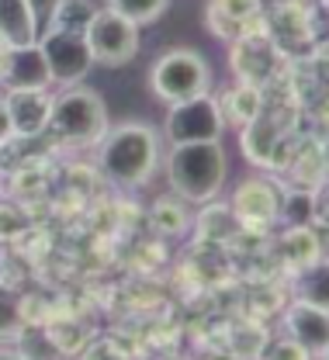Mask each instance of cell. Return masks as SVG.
Returning <instances> with one entry per match:
<instances>
[{"mask_svg": "<svg viewBox=\"0 0 329 360\" xmlns=\"http://www.w3.org/2000/svg\"><path fill=\"white\" fill-rule=\"evenodd\" d=\"M163 163V135L146 122H122L97 142L101 177L122 191H139Z\"/></svg>", "mask_w": 329, "mask_h": 360, "instance_id": "cell-1", "label": "cell"}, {"mask_svg": "<svg viewBox=\"0 0 329 360\" xmlns=\"http://www.w3.org/2000/svg\"><path fill=\"white\" fill-rule=\"evenodd\" d=\"M160 167L167 170V187L181 194L188 205H205L219 198L229 177V156L219 139L170 146Z\"/></svg>", "mask_w": 329, "mask_h": 360, "instance_id": "cell-2", "label": "cell"}, {"mask_svg": "<svg viewBox=\"0 0 329 360\" xmlns=\"http://www.w3.org/2000/svg\"><path fill=\"white\" fill-rule=\"evenodd\" d=\"M108 129H111L108 104L94 87L73 84V87H63L52 94L46 135H52L59 146L87 149V146H97Z\"/></svg>", "mask_w": 329, "mask_h": 360, "instance_id": "cell-3", "label": "cell"}, {"mask_svg": "<svg viewBox=\"0 0 329 360\" xmlns=\"http://www.w3.org/2000/svg\"><path fill=\"white\" fill-rule=\"evenodd\" d=\"M288 56L281 45L274 42V35L267 32V14H253L250 21H243V32L229 42V73L243 84L253 87H267L274 80H281L288 73Z\"/></svg>", "mask_w": 329, "mask_h": 360, "instance_id": "cell-4", "label": "cell"}, {"mask_svg": "<svg viewBox=\"0 0 329 360\" xmlns=\"http://www.w3.org/2000/svg\"><path fill=\"white\" fill-rule=\"evenodd\" d=\"M146 84H149L156 101L177 104V101H188V97L212 94L215 73H212L208 56H201L198 49H188V45H177V49H167L153 59Z\"/></svg>", "mask_w": 329, "mask_h": 360, "instance_id": "cell-5", "label": "cell"}, {"mask_svg": "<svg viewBox=\"0 0 329 360\" xmlns=\"http://www.w3.org/2000/svg\"><path fill=\"white\" fill-rule=\"evenodd\" d=\"M84 39H87V49L94 56V66H108V70L129 66L142 49L139 25L129 21L125 14L111 11V7H97Z\"/></svg>", "mask_w": 329, "mask_h": 360, "instance_id": "cell-6", "label": "cell"}, {"mask_svg": "<svg viewBox=\"0 0 329 360\" xmlns=\"http://www.w3.org/2000/svg\"><path fill=\"white\" fill-rule=\"evenodd\" d=\"M222 132H226V122H222V111L215 104V94H201V97L167 104V118H163L167 146L212 142V139H222Z\"/></svg>", "mask_w": 329, "mask_h": 360, "instance_id": "cell-7", "label": "cell"}, {"mask_svg": "<svg viewBox=\"0 0 329 360\" xmlns=\"http://www.w3.org/2000/svg\"><path fill=\"white\" fill-rule=\"evenodd\" d=\"M39 49H42V56H46L52 87L84 84V80L91 77V70H94V56H91L84 35L46 28V32H39Z\"/></svg>", "mask_w": 329, "mask_h": 360, "instance_id": "cell-8", "label": "cell"}, {"mask_svg": "<svg viewBox=\"0 0 329 360\" xmlns=\"http://www.w3.org/2000/svg\"><path fill=\"white\" fill-rule=\"evenodd\" d=\"M233 208L239 232H253V236H267L271 225L278 222L281 212V187L271 177H246L236 184L233 191Z\"/></svg>", "mask_w": 329, "mask_h": 360, "instance_id": "cell-9", "label": "cell"}, {"mask_svg": "<svg viewBox=\"0 0 329 360\" xmlns=\"http://www.w3.org/2000/svg\"><path fill=\"white\" fill-rule=\"evenodd\" d=\"M4 108L14 139H39L46 135L49 111H52V90L49 87H4Z\"/></svg>", "mask_w": 329, "mask_h": 360, "instance_id": "cell-10", "label": "cell"}, {"mask_svg": "<svg viewBox=\"0 0 329 360\" xmlns=\"http://www.w3.org/2000/svg\"><path fill=\"white\" fill-rule=\"evenodd\" d=\"M278 253L291 270H312L316 264H326V219L284 225L278 236Z\"/></svg>", "mask_w": 329, "mask_h": 360, "instance_id": "cell-11", "label": "cell"}, {"mask_svg": "<svg viewBox=\"0 0 329 360\" xmlns=\"http://www.w3.org/2000/svg\"><path fill=\"white\" fill-rule=\"evenodd\" d=\"M284 329L288 336L305 347L309 357H326V347H329V312L326 305L319 302H309V298H298L288 305L284 312Z\"/></svg>", "mask_w": 329, "mask_h": 360, "instance_id": "cell-12", "label": "cell"}, {"mask_svg": "<svg viewBox=\"0 0 329 360\" xmlns=\"http://www.w3.org/2000/svg\"><path fill=\"white\" fill-rule=\"evenodd\" d=\"M0 84H4V87H52L46 56H42L39 42L21 45V49H11V52H7Z\"/></svg>", "mask_w": 329, "mask_h": 360, "instance_id": "cell-13", "label": "cell"}, {"mask_svg": "<svg viewBox=\"0 0 329 360\" xmlns=\"http://www.w3.org/2000/svg\"><path fill=\"white\" fill-rule=\"evenodd\" d=\"M284 170H288V180L298 191H319V187H326V142L323 139H312V142L295 146V153L288 156Z\"/></svg>", "mask_w": 329, "mask_h": 360, "instance_id": "cell-14", "label": "cell"}, {"mask_svg": "<svg viewBox=\"0 0 329 360\" xmlns=\"http://www.w3.org/2000/svg\"><path fill=\"white\" fill-rule=\"evenodd\" d=\"M191 229H194V236L201 243H212V246H226V243H233L239 236V222H236L233 208L226 201H219V198L198 205V215L191 219Z\"/></svg>", "mask_w": 329, "mask_h": 360, "instance_id": "cell-15", "label": "cell"}, {"mask_svg": "<svg viewBox=\"0 0 329 360\" xmlns=\"http://www.w3.org/2000/svg\"><path fill=\"white\" fill-rule=\"evenodd\" d=\"M219 111H222V122L226 129H243L250 118H257V111L264 108V87H253V84H243L236 80L233 87H226L219 97H215Z\"/></svg>", "mask_w": 329, "mask_h": 360, "instance_id": "cell-16", "label": "cell"}, {"mask_svg": "<svg viewBox=\"0 0 329 360\" xmlns=\"http://www.w3.org/2000/svg\"><path fill=\"white\" fill-rule=\"evenodd\" d=\"M0 39L7 49L39 42V21H35L28 0H0Z\"/></svg>", "mask_w": 329, "mask_h": 360, "instance_id": "cell-17", "label": "cell"}, {"mask_svg": "<svg viewBox=\"0 0 329 360\" xmlns=\"http://www.w3.org/2000/svg\"><path fill=\"white\" fill-rule=\"evenodd\" d=\"M191 205L181 198V194H174V191H167V194H160L153 205H149V225L160 232V236H188L191 232Z\"/></svg>", "mask_w": 329, "mask_h": 360, "instance_id": "cell-18", "label": "cell"}, {"mask_svg": "<svg viewBox=\"0 0 329 360\" xmlns=\"http://www.w3.org/2000/svg\"><path fill=\"white\" fill-rule=\"evenodd\" d=\"M28 326V302L7 277L0 281V343H14Z\"/></svg>", "mask_w": 329, "mask_h": 360, "instance_id": "cell-19", "label": "cell"}, {"mask_svg": "<svg viewBox=\"0 0 329 360\" xmlns=\"http://www.w3.org/2000/svg\"><path fill=\"white\" fill-rule=\"evenodd\" d=\"M94 14H97L94 0H59V4L52 7V14L46 18L42 32H46V28H56V32H73V35H84Z\"/></svg>", "mask_w": 329, "mask_h": 360, "instance_id": "cell-20", "label": "cell"}, {"mask_svg": "<svg viewBox=\"0 0 329 360\" xmlns=\"http://www.w3.org/2000/svg\"><path fill=\"white\" fill-rule=\"evenodd\" d=\"M32 232L28 208L21 201H0V243H21Z\"/></svg>", "mask_w": 329, "mask_h": 360, "instance_id": "cell-21", "label": "cell"}, {"mask_svg": "<svg viewBox=\"0 0 329 360\" xmlns=\"http://www.w3.org/2000/svg\"><path fill=\"white\" fill-rule=\"evenodd\" d=\"M104 7H111V11H118V14H125L129 21H136V25H153V21H160L163 18V11L170 7V0H108Z\"/></svg>", "mask_w": 329, "mask_h": 360, "instance_id": "cell-22", "label": "cell"}, {"mask_svg": "<svg viewBox=\"0 0 329 360\" xmlns=\"http://www.w3.org/2000/svg\"><path fill=\"white\" fill-rule=\"evenodd\" d=\"M208 7H215L222 18H229V21H236V25H243V21H250L253 14L264 11V0H208Z\"/></svg>", "mask_w": 329, "mask_h": 360, "instance_id": "cell-23", "label": "cell"}, {"mask_svg": "<svg viewBox=\"0 0 329 360\" xmlns=\"http://www.w3.org/2000/svg\"><path fill=\"white\" fill-rule=\"evenodd\" d=\"M42 184H46L42 167H21V170L11 177V191H14L18 198H28V194H35Z\"/></svg>", "mask_w": 329, "mask_h": 360, "instance_id": "cell-24", "label": "cell"}, {"mask_svg": "<svg viewBox=\"0 0 329 360\" xmlns=\"http://www.w3.org/2000/svg\"><path fill=\"white\" fill-rule=\"evenodd\" d=\"M260 354H267V357H309L305 347H298L291 336H284L281 347H271V350H260Z\"/></svg>", "mask_w": 329, "mask_h": 360, "instance_id": "cell-25", "label": "cell"}, {"mask_svg": "<svg viewBox=\"0 0 329 360\" xmlns=\"http://www.w3.org/2000/svg\"><path fill=\"white\" fill-rule=\"evenodd\" d=\"M56 4H59V0H28V7H32V14H35V21H39V32H42V25H46V18L52 14Z\"/></svg>", "mask_w": 329, "mask_h": 360, "instance_id": "cell-26", "label": "cell"}, {"mask_svg": "<svg viewBox=\"0 0 329 360\" xmlns=\"http://www.w3.org/2000/svg\"><path fill=\"white\" fill-rule=\"evenodd\" d=\"M14 135H11V122H7V108H4V97H0V146H7Z\"/></svg>", "mask_w": 329, "mask_h": 360, "instance_id": "cell-27", "label": "cell"}, {"mask_svg": "<svg viewBox=\"0 0 329 360\" xmlns=\"http://www.w3.org/2000/svg\"><path fill=\"white\" fill-rule=\"evenodd\" d=\"M7 52H11V49H7V45H4V39H0V73H4V63H7Z\"/></svg>", "mask_w": 329, "mask_h": 360, "instance_id": "cell-28", "label": "cell"}]
</instances>
